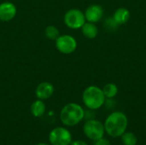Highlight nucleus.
Returning <instances> with one entry per match:
<instances>
[{
	"mask_svg": "<svg viewBox=\"0 0 146 145\" xmlns=\"http://www.w3.org/2000/svg\"><path fill=\"white\" fill-rule=\"evenodd\" d=\"M86 21L92 23H98L99 22L103 17H104V9L101 5L99 4H92L88 6L84 12Z\"/></svg>",
	"mask_w": 146,
	"mask_h": 145,
	"instance_id": "obj_8",
	"label": "nucleus"
},
{
	"mask_svg": "<svg viewBox=\"0 0 146 145\" xmlns=\"http://www.w3.org/2000/svg\"><path fill=\"white\" fill-rule=\"evenodd\" d=\"M44 35H45L46 38L55 41L60 36V31L56 26H55L53 25L47 26L44 29Z\"/></svg>",
	"mask_w": 146,
	"mask_h": 145,
	"instance_id": "obj_15",
	"label": "nucleus"
},
{
	"mask_svg": "<svg viewBox=\"0 0 146 145\" xmlns=\"http://www.w3.org/2000/svg\"><path fill=\"white\" fill-rule=\"evenodd\" d=\"M104 26H105V28H107L108 30L113 31V30L116 29V28L119 26V25L114 21L113 17H109V18H107V19L104 21Z\"/></svg>",
	"mask_w": 146,
	"mask_h": 145,
	"instance_id": "obj_17",
	"label": "nucleus"
},
{
	"mask_svg": "<svg viewBox=\"0 0 146 145\" xmlns=\"http://www.w3.org/2000/svg\"><path fill=\"white\" fill-rule=\"evenodd\" d=\"M81 29V32L84 35V37H86V38L89 39H93L95 38L98 37L99 30L97 26V25L95 23L92 22H89V21H86V23L82 26Z\"/></svg>",
	"mask_w": 146,
	"mask_h": 145,
	"instance_id": "obj_12",
	"label": "nucleus"
},
{
	"mask_svg": "<svg viewBox=\"0 0 146 145\" xmlns=\"http://www.w3.org/2000/svg\"><path fill=\"white\" fill-rule=\"evenodd\" d=\"M70 145H88L85 141L83 140H75V141H73Z\"/></svg>",
	"mask_w": 146,
	"mask_h": 145,
	"instance_id": "obj_19",
	"label": "nucleus"
},
{
	"mask_svg": "<svg viewBox=\"0 0 146 145\" xmlns=\"http://www.w3.org/2000/svg\"><path fill=\"white\" fill-rule=\"evenodd\" d=\"M85 118V110L78 103H69L61 110L60 120L64 126H74Z\"/></svg>",
	"mask_w": 146,
	"mask_h": 145,
	"instance_id": "obj_2",
	"label": "nucleus"
},
{
	"mask_svg": "<svg viewBox=\"0 0 146 145\" xmlns=\"http://www.w3.org/2000/svg\"><path fill=\"white\" fill-rule=\"evenodd\" d=\"M130 11L125 8V7H120L118 9H116L113 14V19L114 21L119 25V26H121V25H124L126 23H127V21H129L130 19Z\"/></svg>",
	"mask_w": 146,
	"mask_h": 145,
	"instance_id": "obj_11",
	"label": "nucleus"
},
{
	"mask_svg": "<svg viewBox=\"0 0 146 145\" xmlns=\"http://www.w3.org/2000/svg\"><path fill=\"white\" fill-rule=\"evenodd\" d=\"M103 92L106 98H114L118 94V86L114 83H108L103 88Z\"/></svg>",
	"mask_w": 146,
	"mask_h": 145,
	"instance_id": "obj_14",
	"label": "nucleus"
},
{
	"mask_svg": "<svg viewBox=\"0 0 146 145\" xmlns=\"http://www.w3.org/2000/svg\"><path fill=\"white\" fill-rule=\"evenodd\" d=\"M49 141L51 145H70L72 135L65 127H56L49 134Z\"/></svg>",
	"mask_w": 146,
	"mask_h": 145,
	"instance_id": "obj_7",
	"label": "nucleus"
},
{
	"mask_svg": "<svg viewBox=\"0 0 146 145\" xmlns=\"http://www.w3.org/2000/svg\"><path fill=\"white\" fill-rule=\"evenodd\" d=\"M106 97L102 88L97 85L87 86L82 93V102L84 105L92 110H97L104 105Z\"/></svg>",
	"mask_w": 146,
	"mask_h": 145,
	"instance_id": "obj_3",
	"label": "nucleus"
},
{
	"mask_svg": "<svg viewBox=\"0 0 146 145\" xmlns=\"http://www.w3.org/2000/svg\"><path fill=\"white\" fill-rule=\"evenodd\" d=\"M54 91H55L54 85L48 81H44L37 85L35 89V96L38 99L44 101L52 97Z\"/></svg>",
	"mask_w": 146,
	"mask_h": 145,
	"instance_id": "obj_10",
	"label": "nucleus"
},
{
	"mask_svg": "<svg viewBox=\"0 0 146 145\" xmlns=\"http://www.w3.org/2000/svg\"><path fill=\"white\" fill-rule=\"evenodd\" d=\"M36 145H49V144H36Z\"/></svg>",
	"mask_w": 146,
	"mask_h": 145,
	"instance_id": "obj_20",
	"label": "nucleus"
},
{
	"mask_svg": "<svg viewBox=\"0 0 146 145\" xmlns=\"http://www.w3.org/2000/svg\"><path fill=\"white\" fill-rule=\"evenodd\" d=\"M83 132L86 138L91 140L96 141L99 138H104L105 129L104 124L101 121L96 119H91L87 120L85 122L83 126Z\"/></svg>",
	"mask_w": 146,
	"mask_h": 145,
	"instance_id": "obj_5",
	"label": "nucleus"
},
{
	"mask_svg": "<svg viewBox=\"0 0 146 145\" xmlns=\"http://www.w3.org/2000/svg\"><path fill=\"white\" fill-rule=\"evenodd\" d=\"M45 109H46L45 104L43 102V100H40V99H38L36 101H34L32 103L31 108H30L32 115L34 117H37V118L43 116L44 115V113H45Z\"/></svg>",
	"mask_w": 146,
	"mask_h": 145,
	"instance_id": "obj_13",
	"label": "nucleus"
},
{
	"mask_svg": "<svg viewBox=\"0 0 146 145\" xmlns=\"http://www.w3.org/2000/svg\"><path fill=\"white\" fill-rule=\"evenodd\" d=\"M55 44L56 50L64 55H69L74 53L78 46L77 40L74 37L68 34L60 35L56 40Z\"/></svg>",
	"mask_w": 146,
	"mask_h": 145,
	"instance_id": "obj_6",
	"label": "nucleus"
},
{
	"mask_svg": "<svg viewBox=\"0 0 146 145\" xmlns=\"http://www.w3.org/2000/svg\"><path fill=\"white\" fill-rule=\"evenodd\" d=\"M121 141L123 145H137L138 138L133 132H125L121 135Z\"/></svg>",
	"mask_w": 146,
	"mask_h": 145,
	"instance_id": "obj_16",
	"label": "nucleus"
},
{
	"mask_svg": "<svg viewBox=\"0 0 146 145\" xmlns=\"http://www.w3.org/2000/svg\"><path fill=\"white\" fill-rule=\"evenodd\" d=\"M17 13L16 6L9 1L0 3V21L3 22L12 21Z\"/></svg>",
	"mask_w": 146,
	"mask_h": 145,
	"instance_id": "obj_9",
	"label": "nucleus"
},
{
	"mask_svg": "<svg viewBox=\"0 0 146 145\" xmlns=\"http://www.w3.org/2000/svg\"><path fill=\"white\" fill-rule=\"evenodd\" d=\"M105 132L112 138H119L127 132L128 118L121 111H114L105 119L104 123Z\"/></svg>",
	"mask_w": 146,
	"mask_h": 145,
	"instance_id": "obj_1",
	"label": "nucleus"
},
{
	"mask_svg": "<svg viewBox=\"0 0 146 145\" xmlns=\"http://www.w3.org/2000/svg\"><path fill=\"white\" fill-rule=\"evenodd\" d=\"M64 24L70 29L77 30L80 29L82 26L86 23V17L83 11L79 9H68L63 17Z\"/></svg>",
	"mask_w": 146,
	"mask_h": 145,
	"instance_id": "obj_4",
	"label": "nucleus"
},
{
	"mask_svg": "<svg viewBox=\"0 0 146 145\" xmlns=\"http://www.w3.org/2000/svg\"><path fill=\"white\" fill-rule=\"evenodd\" d=\"M94 145H111V143L109 139L102 138L96 140L94 143Z\"/></svg>",
	"mask_w": 146,
	"mask_h": 145,
	"instance_id": "obj_18",
	"label": "nucleus"
}]
</instances>
